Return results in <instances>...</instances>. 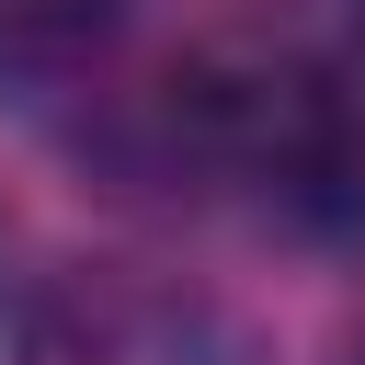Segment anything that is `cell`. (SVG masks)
I'll return each instance as SVG.
<instances>
[{"mask_svg":"<svg viewBox=\"0 0 365 365\" xmlns=\"http://www.w3.org/2000/svg\"><path fill=\"white\" fill-rule=\"evenodd\" d=\"M182 160L297 251H365V80L297 34H228L171 80Z\"/></svg>","mask_w":365,"mask_h":365,"instance_id":"obj_1","label":"cell"},{"mask_svg":"<svg viewBox=\"0 0 365 365\" xmlns=\"http://www.w3.org/2000/svg\"><path fill=\"white\" fill-rule=\"evenodd\" d=\"M23 365H274V354L240 308L148 262H68L23 319Z\"/></svg>","mask_w":365,"mask_h":365,"instance_id":"obj_2","label":"cell"},{"mask_svg":"<svg viewBox=\"0 0 365 365\" xmlns=\"http://www.w3.org/2000/svg\"><path fill=\"white\" fill-rule=\"evenodd\" d=\"M125 11H137V0H0V103L80 80V68L114 46Z\"/></svg>","mask_w":365,"mask_h":365,"instance_id":"obj_3","label":"cell"},{"mask_svg":"<svg viewBox=\"0 0 365 365\" xmlns=\"http://www.w3.org/2000/svg\"><path fill=\"white\" fill-rule=\"evenodd\" d=\"M342 11H354V80H365V0H342Z\"/></svg>","mask_w":365,"mask_h":365,"instance_id":"obj_4","label":"cell"}]
</instances>
